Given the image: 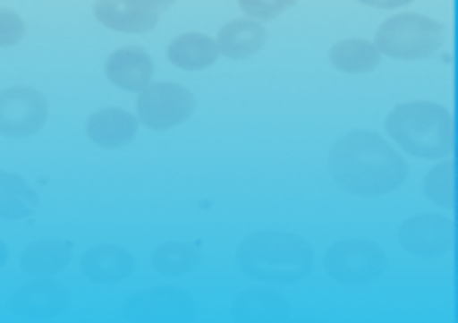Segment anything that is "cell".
<instances>
[{
	"label": "cell",
	"mask_w": 458,
	"mask_h": 323,
	"mask_svg": "<svg viewBox=\"0 0 458 323\" xmlns=\"http://www.w3.org/2000/svg\"><path fill=\"white\" fill-rule=\"evenodd\" d=\"M9 307L20 315V318H56L68 307V287L59 285V281H51L48 276H39L31 285L20 287Z\"/></svg>",
	"instance_id": "cell-11"
},
{
	"label": "cell",
	"mask_w": 458,
	"mask_h": 323,
	"mask_svg": "<svg viewBox=\"0 0 458 323\" xmlns=\"http://www.w3.org/2000/svg\"><path fill=\"white\" fill-rule=\"evenodd\" d=\"M374 46L394 59H428L445 46V26L428 14H394L377 29Z\"/></svg>",
	"instance_id": "cell-4"
},
{
	"label": "cell",
	"mask_w": 458,
	"mask_h": 323,
	"mask_svg": "<svg viewBox=\"0 0 458 323\" xmlns=\"http://www.w3.org/2000/svg\"><path fill=\"white\" fill-rule=\"evenodd\" d=\"M357 4H363V6H377V9H400V6L413 4V0H357Z\"/></svg>",
	"instance_id": "cell-25"
},
{
	"label": "cell",
	"mask_w": 458,
	"mask_h": 323,
	"mask_svg": "<svg viewBox=\"0 0 458 323\" xmlns=\"http://www.w3.org/2000/svg\"><path fill=\"white\" fill-rule=\"evenodd\" d=\"M105 73L115 88L141 93L147 85H152L155 63L144 48H118L107 56Z\"/></svg>",
	"instance_id": "cell-12"
},
{
	"label": "cell",
	"mask_w": 458,
	"mask_h": 323,
	"mask_svg": "<svg viewBox=\"0 0 458 323\" xmlns=\"http://www.w3.org/2000/svg\"><path fill=\"white\" fill-rule=\"evenodd\" d=\"M48 121V98L26 85L0 90V135L29 138L37 135Z\"/></svg>",
	"instance_id": "cell-7"
},
{
	"label": "cell",
	"mask_w": 458,
	"mask_h": 323,
	"mask_svg": "<svg viewBox=\"0 0 458 323\" xmlns=\"http://www.w3.org/2000/svg\"><path fill=\"white\" fill-rule=\"evenodd\" d=\"M194 107H197V98L183 85L155 82L138 93L135 113H138V121H141V124H147L155 132H164V130H172L177 124H183V121H189Z\"/></svg>",
	"instance_id": "cell-6"
},
{
	"label": "cell",
	"mask_w": 458,
	"mask_h": 323,
	"mask_svg": "<svg viewBox=\"0 0 458 323\" xmlns=\"http://www.w3.org/2000/svg\"><path fill=\"white\" fill-rule=\"evenodd\" d=\"M85 130L93 144L105 147V149H118V147H127L135 140L138 118L122 107H105V110H96L88 118Z\"/></svg>",
	"instance_id": "cell-13"
},
{
	"label": "cell",
	"mask_w": 458,
	"mask_h": 323,
	"mask_svg": "<svg viewBox=\"0 0 458 323\" xmlns=\"http://www.w3.org/2000/svg\"><path fill=\"white\" fill-rule=\"evenodd\" d=\"M233 318L239 320H284L290 318V307L282 295L267 290H248L242 298H236Z\"/></svg>",
	"instance_id": "cell-20"
},
{
	"label": "cell",
	"mask_w": 458,
	"mask_h": 323,
	"mask_svg": "<svg viewBox=\"0 0 458 323\" xmlns=\"http://www.w3.org/2000/svg\"><path fill=\"white\" fill-rule=\"evenodd\" d=\"M197 310L194 298L177 287H157L135 295L124 307L132 320H186Z\"/></svg>",
	"instance_id": "cell-9"
},
{
	"label": "cell",
	"mask_w": 458,
	"mask_h": 323,
	"mask_svg": "<svg viewBox=\"0 0 458 323\" xmlns=\"http://www.w3.org/2000/svg\"><path fill=\"white\" fill-rule=\"evenodd\" d=\"M380 56L383 54L377 51V46L360 37L341 39V43L332 46V51H329L332 65L344 73H371L377 65H380Z\"/></svg>",
	"instance_id": "cell-19"
},
{
	"label": "cell",
	"mask_w": 458,
	"mask_h": 323,
	"mask_svg": "<svg viewBox=\"0 0 458 323\" xmlns=\"http://www.w3.org/2000/svg\"><path fill=\"white\" fill-rule=\"evenodd\" d=\"M329 174L349 194L380 197L405 183L408 164L383 135L354 130L335 140L329 152Z\"/></svg>",
	"instance_id": "cell-1"
},
{
	"label": "cell",
	"mask_w": 458,
	"mask_h": 323,
	"mask_svg": "<svg viewBox=\"0 0 458 323\" xmlns=\"http://www.w3.org/2000/svg\"><path fill=\"white\" fill-rule=\"evenodd\" d=\"M425 194L442 208H455V160L442 157L428 177H425Z\"/></svg>",
	"instance_id": "cell-22"
},
{
	"label": "cell",
	"mask_w": 458,
	"mask_h": 323,
	"mask_svg": "<svg viewBox=\"0 0 458 323\" xmlns=\"http://www.w3.org/2000/svg\"><path fill=\"white\" fill-rule=\"evenodd\" d=\"M214 43H216V51L228 59H248V56H253L265 48L267 31L259 20L239 17V20H231V23H225L220 29Z\"/></svg>",
	"instance_id": "cell-15"
},
{
	"label": "cell",
	"mask_w": 458,
	"mask_h": 323,
	"mask_svg": "<svg viewBox=\"0 0 458 323\" xmlns=\"http://www.w3.org/2000/svg\"><path fill=\"white\" fill-rule=\"evenodd\" d=\"M71 256H73V245L68 239H39V242H31V245L23 251V256H20V268L34 278L56 276L59 270L68 268Z\"/></svg>",
	"instance_id": "cell-16"
},
{
	"label": "cell",
	"mask_w": 458,
	"mask_h": 323,
	"mask_svg": "<svg viewBox=\"0 0 458 323\" xmlns=\"http://www.w3.org/2000/svg\"><path fill=\"white\" fill-rule=\"evenodd\" d=\"M39 197L20 174L0 172V219H26L37 211Z\"/></svg>",
	"instance_id": "cell-18"
},
{
	"label": "cell",
	"mask_w": 458,
	"mask_h": 323,
	"mask_svg": "<svg viewBox=\"0 0 458 323\" xmlns=\"http://www.w3.org/2000/svg\"><path fill=\"white\" fill-rule=\"evenodd\" d=\"M400 245L420 259L445 256L455 248V222L442 214H416L400 225Z\"/></svg>",
	"instance_id": "cell-8"
},
{
	"label": "cell",
	"mask_w": 458,
	"mask_h": 323,
	"mask_svg": "<svg viewBox=\"0 0 458 323\" xmlns=\"http://www.w3.org/2000/svg\"><path fill=\"white\" fill-rule=\"evenodd\" d=\"M324 270L337 285L366 287L386 276L388 256L371 239H341L327 251Z\"/></svg>",
	"instance_id": "cell-5"
},
{
	"label": "cell",
	"mask_w": 458,
	"mask_h": 323,
	"mask_svg": "<svg viewBox=\"0 0 458 323\" xmlns=\"http://www.w3.org/2000/svg\"><path fill=\"white\" fill-rule=\"evenodd\" d=\"M6 259H9V248H6V242L0 239V270H4V265H6Z\"/></svg>",
	"instance_id": "cell-27"
},
{
	"label": "cell",
	"mask_w": 458,
	"mask_h": 323,
	"mask_svg": "<svg viewBox=\"0 0 458 323\" xmlns=\"http://www.w3.org/2000/svg\"><path fill=\"white\" fill-rule=\"evenodd\" d=\"M93 14L102 26L122 34H147L161 20V12L144 0H96Z\"/></svg>",
	"instance_id": "cell-10"
},
{
	"label": "cell",
	"mask_w": 458,
	"mask_h": 323,
	"mask_svg": "<svg viewBox=\"0 0 458 323\" xmlns=\"http://www.w3.org/2000/svg\"><path fill=\"white\" fill-rule=\"evenodd\" d=\"M144 4H149V6L157 9V12H166V9L174 6V0H144Z\"/></svg>",
	"instance_id": "cell-26"
},
{
	"label": "cell",
	"mask_w": 458,
	"mask_h": 323,
	"mask_svg": "<svg viewBox=\"0 0 458 323\" xmlns=\"http://www.w3.org/2000/svg\"><path fill=\"white\" fill-rule=\"evenodd\" d=\"M135 273V259L118 245H98L82 256V276L93 285H118Z\"/></svg>",
	"instance_id": "cell-14"
},
{
	"label": "cell",
	"mask_w": 458,
	"mask_h": 323,
	"mask_svg": "<svg viewBox=\"0 0 458 323\" xmlns=\"http://www.w3.org/2000/svg\"><path fill=\"white\" fill-rule=\"evenodd\" d=\"M26 37V20L12 9H0V48H12Z\"/></svg>",
	"instance_id": "cell-24"
},
{
	"label": "cell",
	"mask_w": 458,
	"mask_h": 323,
	"mask_svg": "<svg viewBox=\"0 0 458 323\" xmlns=\"http://www.w3.org/2000/svg\"><path fill=\"white\" fill-rule=\"evenodd\" d=\"M152 265L164 276H183L200 265V251L189 242H169V245H161L152 253Z\"/></svg>",
	"instance_id": "cell-21"
},
{
	"label": "cell",
	"mask_w": 458,
	"mask_h": 323,
	"mask_svg": "<svg viewBox=\"0 0 458 323\" xmlns=\"http://www.w3.org/2000/svg\"><path fill=\"white\" fill-rule=\"evenodd\" d=\"M166 56L181 71H203L216 63L220 51H216V43L206 34H181L169 43Z\"/></svg>",
	"instance_id": "cell-17"
},
{
	"label": "cell",
	"mask_w": 458,
	"mask_h": 323,
	"mask_svg": "<svg viewBox=\"0 0 458 323\" xmlns=\"http://www.w3.org/2000/svg\"><path fill=\"white\" fill-rule=\"evenodd\" d=\"M239 270L265 285H295L312 273V245L284 231H256L236 251Z\"/></svg>",
	"instance_id": "cell-2"
},
{
	"label": "cell",
	"mask_w": 458,
	"mask_h": 323,
	"mask_svg": "<svg viewBox=\"0 0 458 323\" xmlns=\"http://www.w3.org/2000/svg\"><path fill=\"white\" fill-rule=\"evenodd\" d=\"M236 4H239V9L245 12V17L259 20V23H267V20L293 9L295 0H236Z\"/></svg>",
	"instance_id": "cell-23"
},
{
	"label": "cell",
	"mask_w": 458,
	"mask_h": 323,
	"mask_svg": "<svg viewBox=\"0 0 458 323\" xmlns=\"http://www.w3.org/2000/svg\"><path fill=\"white\" fill-rule=\"evenodd\" d=\"M386 132L403 152L425 160L453 157L455 152V121L445 105L405 102L396 105L386 118Z\"/></svg>",
	"instance_id": "cell-3"
}]
</instances>
